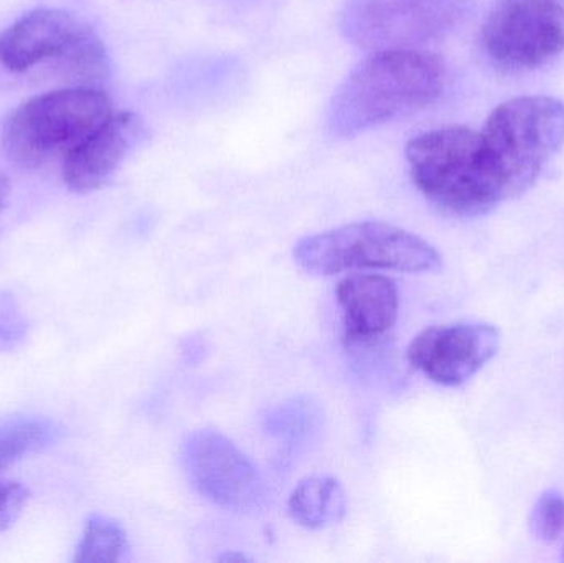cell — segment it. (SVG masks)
<instances>
[{
	"label": "cell",
	"mask_w": 564,
	"mask_h": 563,
	"mask_svg": "<svg viewBox=\"0 0 564 563\" xmlns=\"http://www.w3.org/2000/svg\"><path fill=\"white\" fill-rule=\"evenodd\" d=\"M480 46L503 72L549 65L564 52V0H497L484 20Z\"/></svg>",
	"instance_id": "7"
},
{
	"label": "cell",
	"mask_w": 564,
	"mask_h": 563,
	"mask_svg": "<svg viewBox=\"0 0 564 563\" xmlns=\"http://www.w3.org/2000/svg\"><path fill=\"white\" fill-rule=\"evenodd\" d=\"M506 201L533 187L564 145V101L519 96L497 106L480 129Z\"/></svg>",
	"instance_id": "3"
},
{
	"label": "cell",
	"mask_w": 564,
	"mask_h": 563,
	"mask_svg": "<svg viewBox=\"0 0 564 563\" xmlns=\"http://www.w3.org/2000/svg\"><path fill=\"white\" fill-rule=\"evenodd\" d=\"M533 535L543 542L558 541L564 534V496L550 489L543 492L530 516Z\"/></svg>",
	"instance_id": "17"
},
{
	"label": "cell",
	"mask_w": 564,
	"mask_h": 563,
	"mask_svg": "<svg viewBox=\"0 0 564 563\" xmlns=\"http://www.w3.org/2000/svg\"><path fill=\"white\" fill-rule=\"evenodd\" d=\"M459 0H351L344 13L348 39L367 50L413 48L453 25Z\"/></svg>",
	"instance_id": "9"
},
{
	"label": "cell",
	"mask_w": 564,
	"mask_h": 563,
	"mask_svg": "<svg viewBox=\"0 0 564 563\" xmlns=\"http://www.w3.org/2000/svg\"><path fill=\"white\" fill-rule=\"evenodd\" d=\"M63 435V426L48 416L15 415L0 420V472L52 448Z\"/></svg>",
	"instance_id": "14"
},
{
	"label": "cell",
	"mask_w": 564,
	"mask_h": 563,
	"mask_svg": "<svg viewBox=\"0 0 564 563\" xmlns=\"http://www.w3.org/2000/svg\"><path fill=\"white\" fill-rule=\"evenodd\" d=\"M115 111L106 93L88 86L35 96L7 119L3 152L19 167H40L63 152L68 154Z\"/></svg>",
	"instance_id": "5"
},
{
	"label": "cell",
	"mask_w": 564,
	"mask_h": 563,
	"mask_svg": "<svg viewBox=\"0 0 564 563\" xmlns=\"http://www.w3.org/2000/svg\"><path fill=\"white\" fill-rule=\"evenodd\" d=\"M406 161L421 195L451 217H482L507 202L480 131L467 126L416 136L408 142Z\"/></svg>",
	"instance_id": "2"
},
{
	"label": "cell",
	"mask_w": 564,
	"mask_h": 563,
	"mask_svg": "<svg viewBox=\"0 0 564 563\" xmlns=\"http://www.w3.org/2000/svg\"><path fill=\"white\" fill-rule=\"evenodd\" d=\"M563 561H564V548H563Z\"/></svg>",
	"instance_id": "22"
},
{
	"label": "cell",
	"mask_w": 564,
	"mask_h": 563,
	"mask_svg": "<svg viewBox=\"0 0 564 563\" xmlns=\"http://www.w3.org/2000/svg\"><path fill=\"white\" fill-rule=\"evenodd\" d=\"M10 197V182L6 175L0 172V214H2L3 208L7 207V202H9Z\"/></svg>",
	"instance_id": "20"
},
{
	"label": "cell",
	"mask_w": 564,
	"mask_h": 563,
	"mask_svg": "<svg viewBox=\"0 0 564 563\" xmlns=\"http://www.w3.org/2000/svg\"><path fill=\"white\" fill-rule=\"evenodd\" d=\"M314 409L307 402L301 400H292L278 407L276 410L268 415L267 429L271 435L280 436V439L297 440L305 439L315 425Z\"/></svg>",
	"instance_id": "16"
},
{
	"label": "cell",
	"mask_w": 564,
	"mask_h": 563,
	"mask_svg": "<svg viewBox=\"0 0 564 563\" xmlns=\"http://www.w3.org/2000/svg\"><path fill=\"white\" fill-rule=\"evenodd\" d=\"M29 501L30 491L26 486L0 478V534L19 521Z\"/></svg>",
	"instance_id": "19"
},
{
	"label": "cell",
	"mask_w": 564,
	"mask_h": 563,
	"mask_svg": "<svg viewBox=\"0 0 564 563\" xmlns=\"http://www.w3.org/2000/svg\"><path fill=\"white\" fill-rule=\"evenodd\" d=\"M294 260L318 277L361 270L427 273L443 267L430 241L384 221H357L302 238Z\"/></svg>",
	"instance_id": "4"
},
{
	"label": "cell",
	"mask_w": 564,
	"mask_h": 563,
	"mask_svg": "<svg viewBox=\"0 0 564 563\" xmlns=\"http://www.w3.org/2000/svg\"><path fill=\"white\" fill-rule=\"evenodd\" d=\"M446 65L416 48L378 50L358 63L332 98L328 129L351 138L433 106L446 88Z\"/></svg>",
	"instance_id": "1"
},
{
	"label": "cell",
	"mask_w": 564,
	"mask_h": 563,
	"mask_svg": "<svg viewBox=\"0 0 564 563\" xmlns=\"http://www.w3.org/2000/svg\"><path fill=\"white\" fill-rule=\"evenodd\" d=\"M50 59L75 82L95 83L108 75L101 39L68 10H33L0 33V63L9 72H29Z\"/></svg>",
	"instance_id": "6"
},
{
	"label": "cell",
	"mask_w": 564,
	"mask_h": 563,
	"mask_svg": "<svg viewBox=\"0 0 564 563\" xmlns=\"http://www.w3.org/2000/svg\"><path fill=\"white\" fill-rule=\"evenodd\" d=\"M288 511L295 524L317 531L345 518L347 498L337 478L312 476L295 486L289 498Z\"/></svg>",
	"instance_id": "13"
},
{
	"label": "cell",
	"mask_w": 564,
	"mask_h": 563,
	"mask_svg": "<svg viewBox=\"0 0 564 563\" xmlns=\"http://www.w3.org/2000/svg\"><path fill=\"white\" fill-rule=\"evenodd\" d=\"M499 347L496 326L459 321L421 331L408 347V362L437 386L459 387L486 367Z\"/></svg>",
	"instance_id": "10"
},
{
	"label": "cell",
	"mask_w": 564,
	"mask_h": 563,
	"mask_svg": "<svg viewBox=\"0 0 564 563\" xmlns=\"http://www.w3.org/2000/svg\"><path fill=\"white\" fill-rule=\"evenodd\" d=\"M29 333V320L17 297L9 291H0V354L22 347Z\"/></svg>",
	"instance_id": "18"
},
{
	"label": "cell",
	"mask_w": 564,
	"mask_h": 563,
	"mask_svg": "<svg viewBox=\"0 0 564 563\" xmlns=\"http://www.w3.org/2000/svg\"><path fill=\"white\" fill-rule=\"evenodd\" d=\"M218 561L220 562H245L250 561V559L247 557V555L238 554V552H228V554L221 555V557H218Z\"/></svg>",
	"instance_id": "21"
},
{
	"label": "cell",
	"mask_w": 564,
	"mask_h": 563,
	"mask_svg": "<svg viewBox=\"0 0 564 563\" xmlns=\"http://www.w3.org/2000/svg\"><path fill=\"white\" fill-rule=\"evenodd\" d=\"M182 465L195 491L231 511H251L263 501L264 483L254 463L217 430H195L182 445Z\"/></svg>",
	"instance_id": "8"
},
{
	"label": "cell",
	"mask_w": 564,
	"mask_h": 563,
	"mask_svg": "<svg viewBox=\"0 0 564 563\" xmlns=\"http://www.w3.org/2000/svg\"><path fill=\"white\" fill-rule=\"evenodd\" d=\"M128 551V534L121 522L108 516L95 515L88 519L83 529L73 561L76 563L121 562Z\"/></svg>",
	"instance_id": "15"
},
{
	"label": "cell",
	"mask_w": 564,
	"mask_h": 563,
	"mask_svg": "<svg viewBox=\"0 0 564 563\" xmlns=\"http://www.w3.org/2000/svg\"><path fill=\"white\" fill-rule=\"evenodd\" d=\"M144 136V124L131 111H115L93 134L65 155L63 182L75 194L101 188L121 167Z\"/></svg>",
	"instance_id": "11"
},
{
	"label": "cell",
	"mask_w": 564,
	"mask_h": 563,
	"mask_svg": "<svg viewBox=\"0 0 564 563\" xmlns=\"http://www.w3.org/2000/svg\"><path fill=\"white\" fill-rule=\"evenodd\" d=\"M338 306L344 316L345 337L367 344L393 329L400 311L397 283L384 274L358 273L337 286Z\"/></svg>",
	"instance_id": "12"
}]
</instances>
